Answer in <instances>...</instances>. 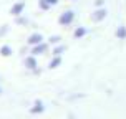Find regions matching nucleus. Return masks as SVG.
Instances as JSON below:
<instances>
[{"label":"nucleus","mask_w":126,"mask_h":119,"mask_svg":"<svg viewBox=\"0 0 126 119\" xmlns=\"http://www.w3.org/2000/svg\"><path fill=\"white\" fill-rule=\"evenodd\" d=\"M47 2H48L50 5H57V2H58V0H47Z\"/></svg>","instance_id":"a211bd4d"},{"label":"nucleus","mask_w":126,"mask_h":119,"mask_svg":"<svg viewBox=\"0 0 126 119\" xmlns=\"http://www.w3.org/2000/svg\"><path fill=\"white\" fill-rule=\"evenodd\" d=\"M0 55H2V56H10V55H12V48H10L8 45L2 46V48H0Z\"/></svg>","instance_id":"6e6552de"},{"label":"nucleus","mask_w":126,"mask_h":119,"mask_svg":"<svg viewBox=\"0 0 126 119\" xmlns=\"http://www.w3.org/2000/svg\"><path fill=\"white\" fill-rule=\"evenodd\" d=\"M0 93H2V89H0Z\"/></svg>","instance_id":"6ab92c4d"},{"label":"nucleus","mask_w":126,"mask_h":119,"mask_svg":"<svg viewBox=\"0 0 126 119\" xmlns=\"http://www.w3.org/2000/svg\"><path fill=\"white\" fill-rule=\"evenodd\" d=\"M17 23H20V25H27V18H18Z\"/></svg>","instance_id":"2eb2a0df"},{"label":"nucleus","mask_w":126,"mask_h":119,"mask_svg":"<svg viewBox=\"0 0 126 119\" xmlns=\"http://www.w3.org/2000/svg\"><path fill=\"white\" fill-rule=\"evenodd\" d=\"M60 63H62V58H60V56H55V58H53V60L50 61L48 68H51V69H53V68H57V66L60 65Z\"/></svg>","instance_id":"9d476101"},{"label":"nucleus","mask_w":126,"mask_h":119,"mask_svg":"<svg viewBox=\"0 0 126 119\" xmlns=\"http://www.w3.org/2000/svg\"><path fill=\"white\" fill-rule=\"evenodd\" d=\"M73 18H75V13L71 12V10H68V12H63L62 15H60L58 22H60V25H70V23L73 22Z\"/></svg>","instance_id":"f257e3e1"},{"label":"nucleus","mask_w":126,"mask_h":119,"mask_svg":"<svg viewBox=\"0 0 126 119\" xmlns=\"http://www.w3.org/2000/svg\"><path fill=\"white\" fill-rule=\"evenodd\" d=\"M116 37L120 38V40H125L126 38V26H120V28L116 30Z\"/></svg>","instance_id":"1a4fd4ad"},{"label":"nucleus","mask_w":126,"mask_h":119,"mask_svg":"<svg viewBox=\"0 0 126 119\" xmlns=\"http://www.w3.org/2000/svg\"><path fill=\"white\" fill-rule=\"evenodd\" d=\"M38 5H40L42 10H48V8H50V3H48L47 0H40V2H38Z\"/></svg>","instance_id":"f8f14e48"},{"label":"nucleus","mask_w":126,"mask_h":119,"mask_svg":"<svg viewBox=\"0 0 126 119\" xmlns=\"http://www.w3.org/2000/svg\"><path fill=\"white\" fill-rule=\"evenodd\" d=\"M60 40H62V38L58 37V35H55V37H50V43H51V45H53V43H58Z\"/></svg>","instance_id":"4468645a"},{"label":"nucleus","mask_w":126,"mask_h":119,"mask_svg":"<svg viewBox=\"0 0 126 119\" xmlns=\"http://www.w3.org/2000/svg\"><path fill=\"white\" fill-rule=\"evenodd\" d=\"M25 66L28 69H35L37 68V60H35L33 56H27L25 58Z\"/></svg>","instance_id":"0eeeda50"},{"label":"nucleus","mask_w":126,"mask_h":119,"mask_svg":"<svg viewBox=\"0 0 126 119\" xmlns=\"http://www.w3.org/2000/svg\"><path fill=\"white\" fill-rule=\"evenodd\" d=\"M43 109H45L43 103L42 101H35V106L32 107L30 111H32V114H38V113H43Z\"/></svg>","instance_id":"423d86ee"},{"label":"nucleus","mask_w":126,"mask_h":119,"mask_svg":"<svg viewBox=\"0 0 126 119\" xmlns=\"http://www.w3.org/2000/svg\"><path fill=\"white\" fill-rule=\"evenodd\" d=\"M85 35H86V30H85V28H76L75 30V37L76 38H81V37H85Z\"/></svg>","instance_id":"9b49d317"},{"label":"nucleus","mask_w":126,"mask_h":119,"mask_svg":"<svg viewBox=\"0 0 126 119\" xmlns=\"http://www.w3.org/2000/svg\"><path fill=\"white\" fill-rule=\"evenodd\" d=\"M7 30H8L7 26H3V28H0V35H5V33H7Z\"/></svg>","instance_id":"f3484780"},{"label":"nucleus","mask_w":126,"mask_h":119,"mask_svg":"<svg viewBox=\"0 0 126 119\" xmlns=\"http://www.w3.org/2000/svg\"><path fill=\"white\" fill-rule=\"evenodd\" d=\"M63 51H65V46H57V48L53 50V55H55V56H60Z\"/></svg>","instance_id":"ddd939ff"},{"label":"nucleus","mask_w":126,"mask_h":119,"mask_svg":"<svg viewBox=\"0 0 126 119\" xmlns=\"http://www.w3.org/2000/svg\"><path fill=\"white\" fill-rule=\"evenodd\" d=\"M45 51H47V45L45 43H37V45H33L32 53H33V55H43Z\"/></svg>","instance_id":"20e7f679"},{"label":"nucleus","mask_w":126,"mask_h":119,"mask_svg":"<svg viewBox=\"0 0 126 119\" xmlns=\"http://www.w3.org/2000/svg\"><path fill=\"white\" fill-rule=\"evenodd\" d=\"M23 8H25V3L23 2H18V3H15V5L12 7V15H15V17H18V15H22V12H23Z\"/></svg>","instance_id":"7ed1b4c3"},{"label":"nucleus","mask_w":126,"mask_h":119,"mask_svg":"<svg viewBox=\"0 0 126 119\" xmlns=\"http://www.w3.org/2000/svg\"><path fill=\"white\" fill-rule=\"evenodd\" d=\"M103 3H105V0H96V7H103Z\"/></svg>","instance_id":"dca6fc26"},{"label":"nucleus","mask_w":126,"mask_h":119,"mask_svg":"<svg viewBox=\"0 0 126 119\" xmlns=\"http://www.w3.org/2000/svg\"><path fill=\"white\" fill-rule=\"evenodd\" d=\"M42 40H43L42 33H33V35H30V38H28V43L37 45V43H42Z\"/></svg>","instance_id":"39448f33"},{"label":"nucleus","mask_w":126,"mask_h":119,"mask_svg":"<svg viewBox=\"0 0 126 119\" xmlns=\"http://www.w3.org/2000/svg\"><path fill=\"white\" fill-rule=\"evenodd\" d=\"M105 17H106V8H98V10L91 15V20H93V22H101Z\"/></svg>","instance_id":"f03ea898"}]
</instances>
